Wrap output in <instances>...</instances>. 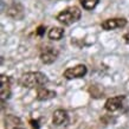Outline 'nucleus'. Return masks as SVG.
<instances>
[{
  "mask_svg": "<svg viewBox=\"0 0 129 129\" xmlns=\"http://www.w3.org/2000/svg\"><path fill=\"white\" fill-rule=\"evenodd\" d=\"M47 76L42 74L39 71H31V72H26L20 77V84L24 88H28V89H39L43 88L47 83Z\"/></svg>",
  "mask_w": 129,
  "mask_h": 129,
  "instance_id": "nucleus-1",
  "label": "nucleus"
},
{
  "mask_svg": "<svg viewBox=\"0 0 129 129\" xmlns=\"http://www.w3.org/2000/svg\"><path fill=\"white\" fill-rule=\"evenodd\" d=\"M81 16H82V12L77 6H70V7L63 10L62 12H59L56 17V19L62 25L69 26L71 24L78 21L81 19Z\"/></svg>",
  "mask_w": 129,
  "mask_h": 129,
  "instance_id": "nucleus-2",
  "label": "nucleus"
},
{
  "mask_svg": "<svg viewBox=\"0 0 129 129\" xmlns=\"http://www.w3.org/2000/svg\"><path fill=\"white\" fill-rule=\"evenodd\" d=\"M88 72V69L84 64H78L76 67L69 68L67 70L64 71L63 76L65 77L67 79H74V78H82L84 77Z\"/></svg>",
  "mask_w": 129,
  "mask_h": 129,
  "instance_id": "nucleus-3",
  "label": "nucleus"
},
{
  "mask_svg": "<svg viewBox=\"0 0 129 129\" xmlns=\"http://www.w3.org/2000/svg\"><path fill=\"white\" fill-rule=\"evenodd\" d=\"M125 101V96L124 95H118V96H114V97H110L106 101V104H104V108H106L107 111H110V113H114V111H117L123 107V103Z\"/></svg>",
  "mask_w": 129,
  "mask_h": 129,
  "instance_id": "nucleus-4",
  "label": "nucleus"
},
{
  "mask_svg": "<svg viewBox=\"0 0 129 129\" xmlns=\"http://www.w3.org/2000/svg\"><path fill=\"white\" fill-rule=\"evenodd\" d=\"M58 57V50L52 46H45L40 51V60L44 64H52Z\"/></svg>",
  "mask_w": 129,
  "mask_h": 129,
  "instance_id": "nucleus-5",
  "label": "nucleus"
},
{
  "mask_svg": "<svg viewBox=\"0 0 129 129\" xmlns=\"http://www.w3.org/2000/svg\"><path fill=\"white\" fill-rule=\"evenodd\" d=\"M127 25V20L124 18H110V19L104 20L101 24L103 30L106 31H111V30H116V28H122Z\"/></svg>",
  "mask_w": 129,
  "mask_h": 129,
  "instance_id": "nucleus-6",
  "label": "nucleus"
},
{
  "mask_svg": "<svg viewBox=\"0 0 129 129\" xmlns=\"http://www.w3.org/2000/svg\"><path fill=\"white\" fill-rule=\"evenodd\" d=\"M11 77L1 75L0 76V96L1 101H5L11 96Z\"/></svg>",
  "mask_w": 129,
  "mask_h": 129,
  "instance_id": "nucleus-7",
  "label": "nucleus"
},
{
  "mask_svg": "<svg viewBox=\"0 0 129 129\" xmlns=\"http://www.w3.org/2000/svg\"><path fill=\"white\" fill-rule=\"evenodd\" d=\"M4 123H5V129H25L21 118L16 116V115H6L4 118Z\"/></svg>",
  "mask_w": 129,
  "mask_h": 129,
  "instance_id": "nucleus-8",
  "label": "nucleus"
},
{
  "mask_svg": "<svg viewBox=\"0 0 129 129\" xmlns=\"http://www.w3.org/2000/svg\"><path fill=\"white\" fill-rule=\"evenodd\" d=\"M69 115L64 109H57L52 115V123L55 125H64L68 123Z\"/></svg>",
  "mask_w": 129,
  "mask_h": 129,
  "instance_id": "nucleus-9",
  "label": "nucleus"
},
{
  "mask_svg": "<svg viewBox=\"0 0 129 129\" xmlns=\"http://www.w3.org/2000/svg\"><path fill=\"white\" fill-rule=\"evenodd\" d=\"M56 97V92L53 90H49L46 88H39L37 91V100L38 101H49Z\"/></svg>",
  "mask_w": 129,
  "mask_h": 129,
  "instance_id": "nucleus-10",
  "label": "nucleus"
},
{
  "mask_svg": "<svg viewBox=\"0 0 129 129\" xmlns=\"http://www.w3.org/2000/svg\"><path fill=\"white\" fill-rule=\"evenodd\" d=\"M64 36V30L62 27H52L49 31V38L51 40H60Z\"/></svg>",
  "mask_w": 129,
  "mask_h": 129,
  "instance_id": "nucleus-11",
  "label": "nucleus"
},
{
  "mask_svg": "<svg viewBox=\"0 0 129 129\" xmlns=\"http://www.w3.org/2000/svg\"><path fill=\"white\" fill-rule=\"evenodd\" d=\"M98 1L100 0H79V3L81 5L83 6V8H85V10H94L96 6H97Z\"/></svg>",
  "mask_w": 129,
  "mask_h": 129,
  "instance_id": "nucleus-12",
  "label": "nucleus"
},
{
  "mask_svg": "<svg viewBox=\"0 0 129 129\" xmlns=\"http://www.w3.org/2000/svg\"><path fill=\"white\" fill-rule=\"evenodd\" d=\"M45 30H46V28H45V26H39V27L37 28V31H36V33H37V35L39 36V37H42V36H43L44 33H45Z\"/></svg>",
  "mask_w": 129,
  "mask_h": 129,
  "instance_id": "nucleus-13",
  "label": "nucleus"
},
{
  "mask_svg": "<svg viewBox=\"0 0 129 129\" xmlns=\"http://www.w3.org/2000/svg\"><path fill=\"white\" fill-rule=\"evenodd\" d=\"M30 123H31V125H32V128L33 129H39V122L37 121V120H31L30 121Z\"/></svg>",
  "mask_w": 129,
  "mask_h": 129,
  "instance_id": "nucleus-14",
  "label": "nucleus"
},
{
  "mask_svg": "<svg viewBox=\"0 0 129 129\" xmlns=\"http://www.w3.org/2000/svg\"><path fill=\"white\" fill-rule=\"evenodd\" d=\"M123 40H124L125 44L129 45V33H124V35H123Z\"/></svg>",
  "mask_w": 129,
  "mask_h": 129,
  "instance_id": "nucleus-15",
  "label": "nucleus"
}]
</instances>
